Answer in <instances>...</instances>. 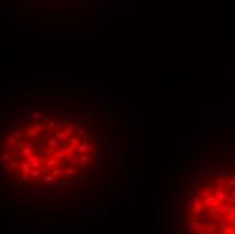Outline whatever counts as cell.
<instances>
[{"instance_id": "cell-1", "label": "cell", "mask_w": 235, "mask_h": 234, "mask_svg": "<svg viewBox=\"0 0 235 234\" xmlns=\"http://www.w3.org/2000/svg\"><path fill=\"white\" fill-rule=\"evenodd\" d=\"M72 137H73L72 133H69V131H66V130H61V131H57L56 133V138L59 142H70Z\"/></svg>"}, {"instance_id": "cell-2", "label": "cell", "mask_w": 235, "mask_h": 234, "mask_svg": "<svg viewBox=\"0 0 235 234\" xmlns=\"http://www.w3.org/2000/svg\"><path fill=\"white\" fill-rule=\"evenodd\" d=\"M33 145H35L38 149H41V150H43V149L47 146L45 138H33Z\"/></svg>"}, {"instance_id": "cell-3", "label": "cell", "mask_w": 235, "mask_h": 234, "mask_svg": "<svg viewBox=\"0 0 235 234\" xmlns=\"http://www.w3.org/2000/svg\"><path fill=\"white\" fill-rule=\"evenodd\" d=\"M18 169H19L20 172H23V173H30L33 171V166H31V164H30L28 161H26V163H22Z\"/></svg>"}, {"instance_id": "cell-4", "label": "cell", "mask_w": 235, "mask_h": 234, "mask_svg": "<svg viewBox=\"0 0 235 234\" xmlns=\"http://www.w3.org/2000/svg\"><path fill=\"white\" fill-rule=\"evenodd\" d=\"M46 165H47V166H49V168H50V169H51V168H53V169H54V168H57V166L59 165V160H57V158H54V157H49V160H47V161H46Z\"/></svg>"}, {"instance_id": "cell-5", "label": "cell", "mask_w": 235, "mask_h": 234, "mask_svg": "<svg viewBox=\"0 0 235 234\" xmlns=\"http://www.w3.org/2000/svg\"><path fill=\"white\" fill-rule=\"evenodd\" d=\"M68 161L70 163V166H72V168L80 165V157H77L76 154H74V156H70V157H68Z\"/></svg>"}, {"instance_id": "cell-6", "label": "cell", "mask_w": 235, "mask_h": 234, "mask_svg": "<svg viewBox=\"0 0 235 234\" xmlns=\"http://www.w3.org/2000/svg\"><path fill=\"white\" fill-rule=\"evenodd\" d=\"M46 126H47V129H51L54 131H61V126H58L54 121H47L46 122Z\"/></svg>"}, {"instance_id": "cell-7", "label": "cell", "mask_w": 235, "mask_h": 234, "mask_svg": "<svg viewBox=\"0 0 235 234\" xmlns=\"http://www.w3.org/2000/svg\"><path fill=\"white\" fill-rule=\"evenodd\" d=\"M46 145L47 146H50V148H53V149H56L57 148V145H58V140L56 137H53V138H47L46 140Z\"/></svg>"}, {"instance_id": "cell-8", "label": "cell", "mask_w": 235, "mask_h": 234, "mask_svg": "<svg viewBox=\"0 0 235 234\" xmlns=\"http://www.w3.org/2000/svg\"><path fill=\"white\" fill-rule=\"evenodd\" d=\"M15 143H16V138H15L14 135H10V137L7 138V141H5V145H7L8 148L15 146Z\"/></svg>"}, {"instance_id": "cell-9", "label": "cell", "mask_w": 235, "mask_h": 234, "mask_svg": "<svg viewBox=\"0 0 235 234\" xmlns=\"http://www.w3.org/2000/svg\"><path fill=\"white\" fill-rule=\"evenodd\" d=\"M23 154H25V157H30V156L34 154V150L31 146H25L23 148Z\"/></svg>"}, {"instance_id": "cell-10", "label": "cell", "mask_w": 235, "mask_h": 234, "mask_svg": "<svg viewBox=\"0 0 235 234\" xmlns=\"http://www.w3.org/2000/svg\"><path fill=\"white\" fill-rule=\"evenodd\" d=\"M56 149H53V148H50V146H46L45 149H43V152H45V154L46 156H49V157H53L54 154H56Z\"/></svg>"}, {"instance_id": "cell-11", "label": "cell", "mask_w": 235, "mask_h": 234, "mask_svg": "<svg viewBox=\"0 0 235 234\" xmlns=\"http://www.w3.org/2000/svg\"><path fill=\"white\" fill-rule=\"evenodd\" d=\"M62 173H64V171H61L59 168H54V169L51 171V175H53L54 177H56V179H57V177H61V176H62Z\"/></svg>"}, {"instance_id": "cell-12", "label": "cell", "mask_w": 235, "mask_h": 234, "mask_svg": "<svg viewBox=\"0 0 235 234\" xmlns=\"http://www.w3.org/2000/svg\"><path fill=\"white\" fill-rule=\"evenodd\" d=\"M77 153H78V156H80V157H82V156H87V149H85V146L81 145L78 146V149H77Z\"/></svg>"}, {"instance_id": "cell-13", "label": "cell", "mask_w": 235, "mask_h": 234, "mask_svg": "<svg viewBox=\"0 0 235 234\" xmlns=\"http://www.w3.org/2000/svg\"><path fill=\"white\" fill-rule=\"evenodd\" d=\"M16 140H23V138H25V133H23V131H20V130H15V133L12 134Z\"/></svg>"}, {"instance_id": "cell-14", "label": "cell", "mask_w": 235, "mask_h": 234, "mask_svg": "<svg viewBox=\"0 0 235 234\" xmlns=\"http://www.w3.org/2000/svg\"><path fill=\"white\" fill-rule=\"evenodd\" d=\"M27 161L30 164H34V163H38L39 161V157L37 154H33V156H30V157H27Z\"/></svg>"}, {"instance_id": "cell-15", "label": "cell", "mask_w": 235, "mask_h": 234, "mask_svg": "<svg viewBox=\"0 0 235 234\" xmlns=\"http://www.w3.org/2000/svg\"><path fill=\"white\" fill-rule=\"evenodd\" d=\"M41 173H42V172H41V169H33L31 172H30V176H31V177H34V179H37V177L39 179Z\"/></svg>"}, {"instance_id": "cell-16", "label": "cell", "mask_w": 235, "mask_h": 234, "mask_svg": "<svg viewBox=\"0 0 235 234\" xmlns=\"http://www.w3.org/2000/svg\"><path fill=\"white\" fill-rule=\"evenodd\" d=\"M92 138V135H82L80 138V142L82 143V145H87V143H89V140Z\"/></svg>"}, {"instance_id": "cell-17", "label": "cell", "mask_w": 235, "mask_h": 234, "mask_svg": "<svg viewBox=\"0 0 235 234\" xmlns=\"http://www.w3.org/2000/svg\"><path fill=\"white\" fill-rule=\"evenodd\" d=\"M92 160V157L91 156H82V157H80V164H87V163H89V161Z\"/></svg>"}, {"instance_id": "cell-18", "label": "cell", "mask_w": 235, "mask_h": 234, "mask_svg": "<svg viewBox=\"0 0 235 234\" xmlns=\"http://www.w3.org/2000/svg\"><path fill=\"white\" fill-rule=\"evenodd\" d=\"M72 135H73L74 138H77V137H80V138H81L82 135H85V133H84V131H81L80 129H76V130L73 131V133H72Z\"/></svg>"}, {"instance_id": "cell-19", "label": "cell", "mask_w": 235, "mask_h": 234, "mask_svg": "<svg viewBox=\"0 0 235 234\" xmlns=\"http://www.w3.org/2000/svg\"><path fill=\"white\" fill-rule=\"evenodd\" d=\"M54 180H56V177H54L53 175H46V176H43V183H53Z\"/></svg>"}, {"instance_id": "cell-20", "label": "cell", "mask_w": 235, "mask_h": 234, "mask_svg": "<svg viewBox=\"0 0 235 234\" xmlns=\"http://www.w3.org/2000/svg\"><path fill=\"white\" fill-rule=\"evenodd\" d=\"M53 157H54V158H57V160H59V161H61V160H64L65 157H66V158H68V156H66V154H64V153H61V152H57L56 154H54V156H53Z\"/></svg>"}, {"instance_id": "cell-21", "label": "cell", "mask_w": 235, "mask_h": 234, "mask_svg": "<svg viewBox=\"0 0 235 234\" xmlns=\"http://www.w3.org/2000/svg\"><path fill=\"white\" fill-rule=\"evenodd\" d=\"M65 172H66V175H68V177H73L74 176V168H66L65 169Z\"/></svg>"}, {"instance_id": "cell-22", "label": "cell", "mask_w": 235, "mask_h": 234, "mask_svg": "<svg viewBox=\"0 0 235 234\" xmlns=\"http://www.w3.org/2000/svg\"><path fill=\"white\" fill-rule=\"evenodd\" d=\"M10 171H11V166H10V165H3L2 169H0V172H2V176H4L5 173L10 172Z\"/></svg>"}, {"instance_id": "cell-23", "label": "cell", "mask_w": 235, "mask_h": 234, "mask_svg": "<svg viewBox=\"0 0 235 234\" xmlns=\"http://www.w3.org/2000/svg\"><path fill=\"white\" fill-rule=\"evenodd\" d=\"M41 108H38V110H35L34 112H33V118L34 119H38V121H41Z\"/></svg>"}, {"instance_id": "cell-24", "label": "cell", "mask_w": 235, "mask_h": 234, "mask_svg": "<svg viewBox=\"0 0 235 234\" xmlns=\"http://www.w3.org/2000/svg\"><path fill=\"white\" fill-rule=\"evenodd\" d=\"M11 158H12V156H10L7 152H4V153L2 154V160H3V161H5V163H7V161H10Z\"/></svg>"}, {"instance_id": "cell-25", "label": "cell", "mask_w": 235, "mask_h": 234, "mask_svg": "<svg viewBox=\"0 0 235 234\" xmlns=\"http://www.w3.org/2000/svg\"><path fill=\"white\" fill-rule=\"evenodd\" d=\"M41 172L43 173V175L46 176V175H49V172H50V168L47 166V165H42V168H41Z\"/></svg>"}, {"instance_id": "cell-26", "label": "cell", "mask_w": 235, "mask_h": 234, "mask_svg": "<svg viewBox=\"0 0 235 234\" xmlns=\"http://www.w3.org/2000/svg\"><path fill=\"white\" fill-rule=\"evenodd\" d=\"M65 130H66V131H69V133H73V131L76 130V129H74V125L69 123V125H68V126H66V127H65Z\"/></svg>"}, {"instance_id": "cell-27", "label": "cell", "mask_w": 235, "mask_h": 234, "mask_svg": "<svg viewBox=\"0 0 235 234\" xmlns=\"http://www.w3.org/2000/svg\"><path fill=\"white\" fill-rule=\"evenodd\" d=\"M68 148L69 146H59V150L58 152H61V153H64V154L68 156Z\"/></svg>"}, {"instance_id": "cell-28", "label": "cell", "mask_w": 235, "mask_h": 234, "mask_svg": "<svg viewBox=\"0 0 235 234\" xmlns=\"http://www.w3.org/2000/svg\"><path fill=\"white\" fill-rule=\"evenodd\" d=\"M62 166H65V168H70V163L68 161V158L62 161Z\"/></svg>"}, {"instance_id": "cell-29", "label": "cell", "mask_w": 235, "mask_h": 234, "mask_svg": "<svg viewBox=\"0 0 235 234\" xmlns=\"http://www.w3.org/2000/svg\"><path fill=\"white\" fill-rule=\"evenodd\" d=\"M84 146H85V149H87V150H89V152L93 150V146L91 145V143H87V145H84Z\"/></svg>"}, {"instance_id": "cell-30", "label": "cell", "mask_w": 235, "mask_h": 234, "mask_svg": "<svg viewBox=\"0 0 235 234\" xmlns=\"http://www.w3.org/2000/svg\"><path fill=\"white\" fill-rule=\"evenodd\" d=\"M10 166H11V169H15V168H19V166H18V164H16V161H11V165H10Z\"/></svg>"}, {"instance_id": "cell-31", "label": "cell", "mask_w": 235, "mask_h": 234, "mask_svg": "<svg viewBox=\"0 0 235 234\" xmlns=\"http://www.w3.org/2000/svg\"><path fill=\"white\" fill-rule=\"evenodd\" d=\"M18 148H19V149H23V148H25V142L20 141L19 143H18Z\"/></svg>"}, {"instance_id": "cell-32", "label": "cell", "mask_w": 235, "mask_h": 234, "mask_svg": "<svg viewBox=\"0 0 235 234\" xmlns=\"http://www.w3.org/2000/svg\"><path fill=\"white\" fill-rule=\"evenodd\" d=\"M28 134H30V137H34V135H35V130H34V129H33V130H30V131H28Z\"/></svg>"}, {"instance_id": "cell-33", "label": "cell", "mask_w": 235, "mask_h": 234, "mask_svg": "<svg viewBox=\"0 0 235 234\" xmlns=\"http://www.w3.org/2000/svg\"><path fill=\"white\" fill-rule=\"evenodd\" d=\"M28 176H30V173H23V179H25V180H26V181H27V179H28Z\"/></svg>"}]
</instances>
